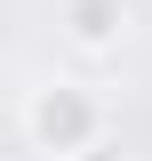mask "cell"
<instances>
[{
  "instance_id": "1",
  "label": "cell",
  "mask_w": 152,
  "mask_h": 161,
  "mask_svg": "<svg viewBox=\"0 0 152 161\" xmlns=\"http://www.w3.org/2000/svg\"><path fill=\"white\" fill-rule=\"evenodd\" d=\"M24 145L48 161H72L80 145H96L104 129H112V113H104V97H96L88 80H40V89H24Z\"/></svg>"
},
{
  "instance_id": "2",
  "label": "cell",
  "mask_w": 152,
  "mask_h": 161,
  "mask_svg": "<svg viewBox=\"0 0 152 161\" xmlns=\"http://www.w3.org/2000/svg\"><path fill=\"white\" fill-rule=\"evenodd\" d=\"M64 40L88 57H112L128 40V0H64Z\"/></svg>"
},
{
  "instance_id": "3",
  "label": "cell",
  "mask_w": 152,
  "mask_h": 161,
  "mask_svg": "<svg viewBox=\"0 0 152 161\" xmlns=\"http://www.w3.org/2000/svg\"><path fill=\"white\" fill-rule=\"evenodd\" d=\"M72 161H120V145H112V129H104V137H96V145H80Z\"/></svg>"
}]
</instances>
